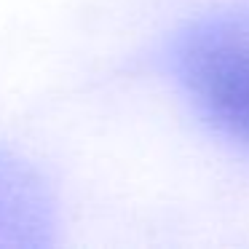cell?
I'll use <instances>...</instances> for the list:
<instances>
[{
  "label": "cell",
  "instance_id": "6da1fadb",
  "mask_svg": "<svg viewBox=\"0 0 249 249\" xmlns=\"http://www.w3.org/2000/svg\"><path fill=\"white\" fill-rule=\"evenodd\" d=\"M161 62L196 118L249 153V8L185 22L166 40Z\"/></svg>",
  "mask_w": 249,
  "mask_h": 249
},
{
  "label": "cell",
  "instance_id": "7a4b0ae2",
  "mask_svg": "<svg viewBox=\"0 0 249 249\" xmlns=\"http://www.w3.org/2000/svg\"><path fill=\"white\" fill-rule=\"evenodd\" d=\"M59 206L49 179L17 150L0 145V249L56 244Z\"/></svg>",
  "mask_w": 249,
  "mask_h": 249
}]
</instances>
